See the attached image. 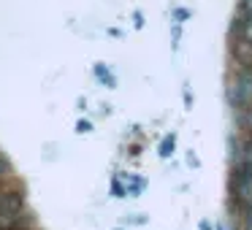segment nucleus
<instances>
[{
    "instance_id": "7ed1b4c3",
    "label": "nucleus",
    "mask_w": 252,
    "mask_h": 230,
    "mask_svg": "<svg viewBox=\"0 0 252 230\" xmlns=\"http://www.w3.org/2000/svg\"><path fill=\"white\" fill-rule=\"evenodd\" d=\"M93 71H95V76H98L100 82L106 84V87H114V76H111V73L106 71V65H100V62H98V65H95Z\"/></svg>"
},
{
    "instance_id": "39448f33",
    "label": "nucleus",
    "mask_w": 252,
    "mask_h": 230,
    "mask_svg": "<svg viewBox=\"0 0 252 230\" xmlns=\"http://www.w3.org/2000/svg\"><path fill=\"white\" fill-rule=\"evenodd\" d=\"M111 192H114V198H125V187L120 184V181H111Z\"/></svg>"
},
{
    "instance_id": "f257e3e1",
    "label": "nucleus",
    "mask_w": 252,
    "mask_h": 230,
    "mask_svg": "<svg viewBox=\"0 0 252 230\" xmlns=\"http://www.w3.org/2000/svg\"><path fill=\"white\" fill-rule=\"evenodd\" d=\"M252 100V71H241L236 76V103L239 106H247Z\"/></svg>"
},
{
    "instance_id": "423d86ee",
    "label": "nucleus",
    "mask_w": 252,
    "mask_h": 230,
    "mask_svg": "<svg viewBox=\"0 0 252 230\" xmlns=\"http://www.w3.org/2000/svg\"><path fill=\"white\" fill-rule=\"evenodd\" d=\"M6 173H8V165H6V160L0 157V179H3V176H6Z\"/></svg>"
},
{
    "instance_id": "6e6552de",
    "label": "nucleus",
    "mask_w": 252,
    "mask_h": 230,
    "mask_svg": "<svg viewBox=\"0 0 252 230\" xmlns=\"http://www.w3.org/2000/svg\"><path fill=\"white\" fill-rule=\"evenodd\" d=\"M79 133H90V122H79Z\"/></svg>"
},
{
    "instance_id": "f03ea898",
    "label": "nucleus",
    "mask_w": 252,
    "mask_h": 230,
    "mask_svg": "<svg viewBox=\"0 0 252 230\" xmlns=\"http://www.w3.org/2000/svg\"><path fill=\"white\" fill-rule=\"evenodd\" d=\"M236 52H239V60L244 62H252V41H239L236 44Z\"/></svg>"
},
{
    "instance_id": "20e7f679",
    "label": "nucleus",
    "mask_w": 252,
    "mask_h": 230,
    "mask_svg": "<svg viewBox=\"0 0 252 230\" xmlns=\"http://www.w3.org/2000/svg\"><path fill=\"white\" fill-rule=\"evenodd\" d=\"M171 149H174V136H168V138L163 141V146H160V154H163V157H168Z\"/></svg>"
},
{
    "instance_id": "0eeeda50",
    "label": "nucleus",
    "mask_w": 252,
    "mask_h": 230,
    "mask_svg": "<svg viewBox=\"0 0 252 230\" xmlns=\"http://www.w3.org/2000/svg\"><path fill=\"white\" fill-rule=\"evenodd\" d=\"M244 14L252 19V0H244Z\"/></svg>"
}]
</instances>
